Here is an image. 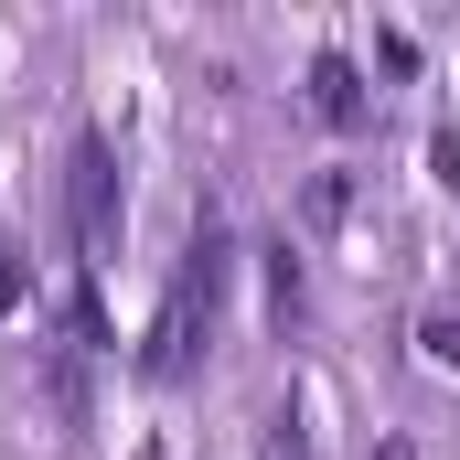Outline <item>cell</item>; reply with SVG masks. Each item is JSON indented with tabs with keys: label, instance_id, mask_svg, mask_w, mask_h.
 <instances>
[{
	"label": "cell",
	"instance_id": "obj_4",
	"mask_svg": "<svg viewBox=\"0 0 460 460\" xmlns=\"http://www.w3.org/2000/svg\"><path fill=\"white\" fill-rule=\"evenodd\" d=\"M418 343L439 353V364H460V322H450V311H429V322H418Z\"/></svg>",
	"mask_w": 460,
	"mask_h": 460
},
{
	"label": "cell",
	"instance_id": "obj_2",
	"mask_svg": "<svg viewBox=\"0 0 460 460\" xmlns=\"http://www.w3.org/2000/svg\"><path fill=\"white\" fill-rule=\"evenodd\" d=\"M311 108L332 118V128H364V118H375L364 75H353V54H322V65H311Z\"/></svg>",
	"mask_w": 460,
	"mask_h": 460
},
{
	"label": "cell",
	"instance_id": "obj_1",
	"mask_svg": "<svg viewBox=\"0 0 460 460\" xmlns=\"http://www.w3.org/2000/svg\"><path fill=\"white\" fill-rule=\"evenodd\" d=\"M65 215H75V246L108 257L128 235V172H118L108 128H75V161H65Z\"/></svg>",
	"mask_w": 460,
	"mask_h": 460
},
{
	"label": "cell",
	"instance_id": "obj_3",
	"mask_svg": "<svg viewBox=\"0 0 460 460\" xmlns=\"http://www.w3.org/2000/svg\"><path fill=\"white\" fill-rule=\"evenodd\" d=\"M268 460H311V418H300V407L268 418Z\"/></svg>",
	"mask_w": 460,
	"mask_h": 460
},
{
	"label": "cell",
	"instance_id": "obj_5",
	"mask_svg": "<svg viewBox=\"0 0 460 460\" xmlns=\"http://www.w3.org/2000/svg\"><path fill=\"white\" fill-rule=\"evenodd\" d=\"M22 311V246H0V322Z\"/></svg>",
	"mask_w": 460,
	"mask_h": 460
},
{
	"label": "cell",
	"instance_id": "obj_6",
	"mask_svg": "<svg viewBox=\"0 0 460 460\" xmlns=\"http://www.w3.org/2000/svg\"><path fill=\"white\" fill-rule=\"evenodd\" d=\"M375 460H418V439H375Z\"/></svg>",
	"mask_w": 460,
	"mask_h": 460
}]
</instances>
